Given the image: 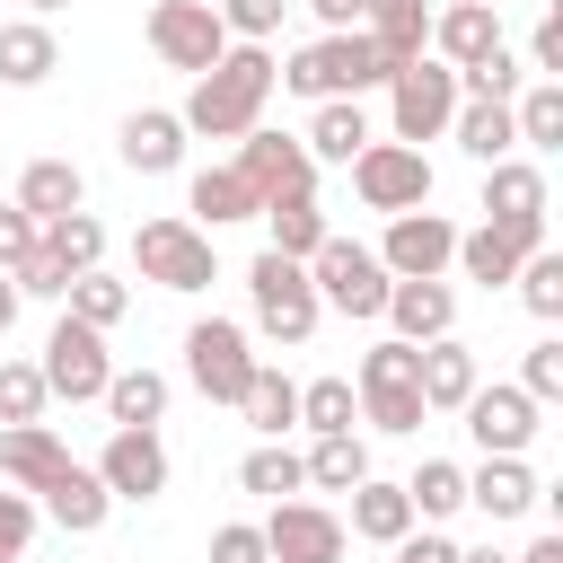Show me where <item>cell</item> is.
<instances>
[{
  "instance_id": "1",
  "label": "cell",
  "mask_w": 563,
  "mask_h": 563,
  "mask_svg": "<svg viewBox=\"0 0 563 563\" xmlns=\"http://www.w3.org/2000/svg\"><path fill=\"white\" fill-rule=\"evenodd\" d=\"M273 44H229L202 79H194V97L176 106V123L185 132H202V141H246L255 123H264V97H273Z\"/></svg>"
},
{
  "instance_id": "2",
  "label": "cell",
  "mask_w": 563,
  "mask_h": 563,
  "mask_svg": "<svg viewBox=\"0 0 563 563\" xmlns=\"http://www.w3.org/2000/svg\"><path fill=\"white\" fill-rule=\"evenodd\" d=\"M273 79H282V88H299V97H361V88H387V62H378V44H369L361 26H343V35L299 44Z\"/></svg>"
},
{
  "instance_id": "3",
  "label": "cell",
  "mask_w": 563,
  "mask_h": 563,
  "mask_svg": "<svg viewBox=\"0 0 563 563\" xmlns=\"http://www.w3.org/2000/svg\"><path fill=\"white\" fill-rule=\"evenodd\" d=\"M246 299H255V334H264V343H308L317 317H325L308 264H290V255H273V246L246 264Z\"/></svg>"
},
{
  "instance_id": "4",
  "label": "cell",
  "mask_w": 563,
  "mask_h": 563,
  "mask_svg": "<svg viewBox=\"0 0 563 563\" xmlns=\"http://www.w3.org/2000/svg\"><path fill=\"white\" fill-rule=\"evenodd\" d=\"M387 114H396V141H440L449 132V114H457V70L440 62V53H413V62H396L387 70Z\"/></svg>"
},
{
  "instance_id": "5",
  "label": "cell",
  "mask_w": 563,
  "mask_h": 563,
  "mask_svg": "<svg viewBox=\"0 0 563 563\" xmlns=\"http://www.w3.org/2000/svg\"><path fill=\"white\" fill-rule=\"evenodd\" d=\"M132 264H141V282H158V290H211V282H220L211 229H194V220H141V229H132Z\"/></svg>"
},
{
  "instance_id": "6",
  "label": "cell",
  "mask_w": 563,
  "mask_h": 563,
  "mask_svg": "<svg viewBox=\"0 0 563 563\" xmlns=\"http://www.w3.org/2000/svg\"><path fill=\"white\" fill-rule=\"evenodd\" d=\"M308 282H317V308H343V317H378L396 273H387L369 246H352V238H334V229H325V246L308 255Z\"/></svg>"
},
{
  "instance_id": "7",
  "label": "cell",
  "mask_w": 563,
  "mask_h": 563,
  "mask_svg": "<svg viewBox=\"0 0 563 563\" xmlns=\"http://www.w3.org/2000/svg\"><path fill=\"white\" fill-rule=\"evenodd\" d=\"M185 378H194L211 405H238L246 378H255L246 325H238V317H194V325H185Z\"/></svg>"
},
{
  "instance_id": "8",
  "label": "cell",
  "mask_w": 563,
  "mask_h": 563,
  "mask_svg": "<svg viewBox=\"0 0 563 563\" xmlns=\"http://www.w3.org/2000/svg\"><path fill=\"white\" fill-rule=\"evenodd\" d=\"M361 422H378V431H422V387H413V343H369L361 352Z\"/></svg>"
},
{
  "instance_id": "9",
  "label": "cell",
  "mask_w": 563,
  "mask_h": 563,
  "mask_svg": "<svg viewBox=\"0 0 563 563\" xmlns=\"http://www.w3.org/2000/svg\"><path fill=\"white\" fill-rule=\"evenodd\" d=\"M150 53L167 62V70H211L220 53H229V26H220V9L211 0H158L150 9Z\"/></svg>"
},
{
  "instance_id": "10",
  "label": "cell",
  "mask_w": 563,
  "mask_h": 563,
  "mask_svg": "<svg viewBox=\"0 0 563 563\" xmlns=\"http://www.w3.org/2000/svg\"><path fill=\"white\" fill-rule=\"evenodd\" d=\"M352 194H361L369 211H422V202H431V158H422L413 141H369V150L352 158Z\"/></svg>"
},
{
  "instance_id": "11",
  "label": "cell",
  "mask_w": 563,
  "mask_h": 563,
  "mask_svg": "<svg viewBox=\"0 0 563 563\" xmlns=\"http://www.w3.org/2000/svg\"><path fill=\"white\" fill-rule=\"evenodd\" d=\"M35 369H44V387H53V396L97 405L114 361H106V334H97V325H79V317L62 308V317H53V334H44V361H35Z\"/></svg>"
},
{
  "instance_id": "12",
  "label": "cell",
  "mask_w": 563,
  "mask_h": 563,
  "mask_svg": "<svg viewBox=\"0 0 563 563\" xmlns=\"http://www.w3.org/2000/svg\"><path fill=\"white\" fill-rule=\"evenodd\" d=\"M484 220H493V229H510V238H519V255H537V246H545V176H537L519 150L484 167Z\"/></svg>"
},
{
  "instance_id": "13",
  "label": "cell",
  "mask_w": 563,
  "mask_h": 563,
  "mask_svg": "<svg viewBox=\"0 0 563 563\" xmlns=\"http://www.w3.org/2000/svg\"><path fill=\"white\" fill-rule=\"evenodd\" d=\"M352 528L325 510V501H273L264 519V563H343Z\"/></svg>"
},
{
  "instance_id": "14",
  "label": "cell",
  "mask_w": 563,
  "mask_h": 563,
  "mask_svg": "<svg viewBox=\"0 0 563 563\" xmlns=\"http://www.w3.org/2000/svg\"><path fill=\"white\" fill-rule=\"evenodd\" d=\"M238 176L255 185V202H282V194H317V158H308V141L299 132H246L238 141Z\"/></svg>"
},
{
  "instance_id": "15",
  "label": "cell",
  "mask_w": 563,
  "mask_h": 563,
  "mask_svg": "<svg viewBox=\"0 0 563 563\" xmlns=\"http://www.w3.org/2000/svg\"><path fill=\"white\" fill-rule=\"evenodd\" d=\"M396 282H431V273H449V255H457V229L422 202V211H387V246H369Z\"/></svg>"
},
{
  "instance_id": "16",
  "label": "cell",
  "mask_w": 563,
  "mask_h": 563,
  "mask_svg": "<svg viewBox=\"0 0 563 563\" xmlns=\"http://www.w3.org/2000/svg\"><path fill=\"white\" fill-rule=\"evenodd\" d=\"M457 413H466V431H475L484 457H519V449L537 440V413H545V405H537L528 387H484V378H475V396H466Z\"/></svg>"
},
{
  "instance_id": "17",
  "label": "cell",
  "mask_w": 563,
  "mask_h": 563,
  "mask_svg": "<svg viewBox=\"0 0 563 563\" xmlns=\"http://www.w3.org/2000/svg\"><path fill=\"white\" fill-rule=\"evenodd\" d=\"M97 484H106L114 501H158V493H167V449H158V431L114 422V440H106V457H97Z\"/></svg>"
},
{
  "instance_id": "18",
  "label": "cell",
  "mask_w": 563,
  "mask_h": 563,
  "mask_svg": "<svg viewBox=\"0 0 563 563\" xmlns=\"http://www.w3.org/2000/svg\"><path fill=\"white\" fill-rule=\"evenodd\" d=\"M35 510H44L62 537H97V528H106V510H114V493L97 484V466H70V457H62V466L35 484Z\"/></svg>"
},
{
  "instance_id": "19",
  "label": "cell",
  "mask_w": 563,
  "mask_h": 563,
  "mask_svg": "<svg viewBox=\"0 0 563 563\" xmlns=\"http://www.w3.org/2000/svg\"><path fill=\"white\" fill-rule=\"evenodd\" d=\"M387 325H396V343H431V334H457V290L431 273V282H387V308H378Z\"/></svg>"
},
{
  "instance_id": "20",
  "label": "cell",
  "mask_w": 563,
  "mask_h": 563,
  "mask_svg": "<svg viewBox=\"0 0 563 563\" xmlns=\"http://www.w3.org/2000/svg\"><path fill=\"white\" fill-rule=\"evenodd\" d=\"M413 387H422V413H457V405L475 396V352H466L457 334L413 343Z\"/></svg>"
},
{
  "instance_id": "21",
  "label": "cell",
  "mask_w": 563,
  "mask_h": 563,
  "mask_svg": "<svg viewBox=\"0 0 563 563\" xmlns=\"http://www.w3.org/2000/svg\"><path fill=\"white\" fill-rule=\"evenodd\" d=\"M114 150H123L132 176H167V167H185V123H176L167 106H141V114H123Z\"/></svg>"
},
{
  "instance_id": "22",
  "label": "cell",
  "mask_w": 563,
  "mask_h": 563,
  "mask_svg": "<svg viewBox=\"0 0 563 563\" xmlns=\"http://www.w3.org/2000/svg\"><path fill=\"white\" fill-rule=\"evenodd\" d=\"M493 44H501V9H484V0H449V9L431 18V53H440L449 70L484 62Z\"/></svg>"
},
{
  "instance_id": "23",
  "label": "cell",
  "mask_w": 563,
  "mask_h": 563,
  "mask_svg": "<svg viewBox=\"0 0 563 563\" xmlns=\"http://www.w3.org/2000/svg\"><path fill=\"white\" fill-rule=\"evenodd\" d=\"M62 70V44L44 18H0V88H44Z\"/></svg>"
},
{
  "instance_id": "24",
  "label": "cell",
  "mask_w": 563,
  "mask_h": 563,
  "mask_svg": "<svg viewBox=\"0 0 563 563\" xmlns=\"http://www.w3.org/2000/svg\"><path fill=\"white\" fill-rule=\"evenodd\" d=\"M361 35L378 44V62H413L431 44V0H361Z\"/></svg>"
},
{
  "instance_id": "25",
  "label": "cell",
  "mask_w": 563,
  "mask_h": 563,
  "mask_svg": "<svg viewBox=\"0 0 563 563\" xmlns=\"http://www.w3.org/2000/svg\"><path fill=\"white\" fill-rule=\"evenodd\" d=\"M449 141L466 150V158H510L519 150V123H510V97H457V114H449Z\"/></svg>"
},
{
  "instance_id": "26",
  "label": "cell",
  "mask_w": 563,
  "mask_h": 563,
  "mask_svg": "<svg viewBox=\"0 0 563 563\" xmlns=\"http://www.w3.org/2000/svg\"><path fill=\"white\" fill-rule=\"evenodd\" d=\"M466 501H475L484 519H528V510H537V475H528V457H484V466L466 475Z\"/></svg>"
},
{
  "instance_id": "27",
  "label": "cell",
  "mask_w": 563,
  "mask_h": 563,
  "mask_svg": "<svg viewBox=\"0 0 563 563\" xmlns=\"http://www.w3.org/2000/svg\"><path fill=\"white\" fill-rule=\"evenodd\" d=\"M62 457H70V449L53 440V422H0V484L35 493V484H44Z\"/></svg>"
},
{
  "instance_id": "28",
  "label": "cell",
  "mask_w": 563,
  "mask_h": 563,
  "mask_svg": "<svg viewBox=\"0 0 563 563\" xmlns=\"http://www.w3.org/2000/svg\"><path fill=\"white\" fill-rule=\"evenodd\" d=\"M299 141H308V158L352 167V158L369 150V114H361V97H317V123H308Z\"/></svg>"
},
{
  "instance_id": "29",
  "label": "cell",
  "mask_w": 563,
  "mask_h": 563,
  "mask_svg": "<svg viewBox=\"0 0 563 563\" xmlns=\"http://www.w3.org/2000/svg\"><path fill=\"white\" fill-rule=\"evenodd\" d=\"M88 202V176L70 167V158H35L26 176H18V211L44 229V220H62V211H79Z\"/></svg>"
},
{
  "instance_id": "30",
  "label": "cell",
  "mask_w": 563,
  "mask_h": 563,
  "mask_svg": "<svg viewBox=\"0 0 563 563\" xmlns=\"http://www.w3.org/2000/svg\"><path fill=\"white\" fill-rule=\"evenodd\" d=\"M185 211H194V229H229V220H255L264 202H255V185H246L238 167H202V176H194V202H185Z\"/></svg>"
},
{
  "instance_id": "31",
  "label": "cell",
  "mask_w": 563,
  "mask_h": 563,
  "mask_svg": "<svg viewBox=\"0 0 563 563\" xmlns=\"http://www.w3.org/2000/svg\"><path fill=\"white\" fill-rule=\"evenodd\" d=\"M255 220L273 229V255H290V264H308V255L325 246V211H317V194H282V202H264Z\"/></svg>"
},
{
  "instance_id": "32",
  "label": "cell",
  "mask_w": 563,
  "mask_h": 563,
  "mask_svg": "<svg viewBox=\"0 0 563 563\" xmlns=\"http://www.w3.org/2000/svg\"><path fill=\"white\" fill-rule=\"evenodd\" d=\"M413 528V501H405V484H378V475H361L352 484V537H369V545H396Z\"/></svg>"
},
{
  "instance_id": "33",
  "label": "cell",
  "mask_w": 563,
  "mask_h": 563,
  "mask_svg": "<svg viewBox=\"0 0 563 563\" xmlns=\"http://www.w3.org/2000/svg\"><path fill=\"white\" fill-rule=\"evenodd\" d=\"M449 264H457L466 282L501 290V282L519 273V238H510V229H493V220H484V229H457V255H449Z\"/></svg>"
},
{
  "instance_id": "34",
  "label": "cell",
  "mask_w": 563,
  "mask_h": 563,
  "mask_svg": "<svg viewBox=\"0 0 563 563\" xmlns=\"http://www.w3.org/2000/svg\"><path fill=\"white\" fill-rule=\"evenodd\" d=\"M114 422H132V431H158V413H167V378L158 369H106V396H97Z\"/></svg>"
},
{
  "instance_id": "35",
  "label": "cell",
  "mask_w": 563,
  "mask_h": 563,
  "mask_svg": "<svg viewBox=\"0 0 563 563\" xmlns=\"http://www.w3.org/2000/svg\"><path fill=\"white\" fill-rule=\"evenodd\" d=\"M62 308L79 317V325H123V308H132V282H114L106 264H88V273H70V290H62Z\"/></svg>"
},
{
  "instance_id": "36",
  "label": "cell",
  "mask_w": 563,
  "mask_h": 563,
  "mask_svg": "<svg viewBox=\"0 0 563 563\" xmlns=\"http://www.w3.org/2000/svg\"><path fill=\"white\" fill-rule=\"evenodd\" d=\"M238 413L264 431V440H282L290 422H299V387L273 369V361H255V378H246V396H238Z\"/></svg>"
},
{
  "instance_id": "37",
  "label": "cell",
  "mask_w": 563,
  "mask_h": 563,
  "mask_svg": "<svg viewBox=\"0 0 563 563\" xmlns=\"http://www.w3.org/2000/svg\"><path fill=\"white\" fill-rule=\"evenodd\" d=\"M405 501H413V519H457L466 510V466L457 457H422L405 475Z\"/></svg>"
},
{
  "instance_id": "38",
  "label": "cell",
  "mask_w": 563,
  "mask_h": 563,
  "mask_svg": "<svg viewBox=\"0 0 563 563\" xmlns=\"http://www.w3.org/2000/svg\"><path fill=\"white\" fill-rule=\"evenodd\" d=\"M510 123H519V150H563V79H537L510 97Z\"/></svg>"
},
{
  "instance_id": "39",
  "label": "cell",
  "mask_w": 563,
  "mask_h": 563,
  "mask_svg": "<svg viewBox=\"0 0 563 563\" xmlns=\"http://www.w3.org/2000/svg\"><path fill=\"white\" fill-rule=\"evenodd\" d=\"M35 238H44V255H53L62 273H88V264H106V229H97V211H62V220H44Z\"/></svg>"
},
{
  "instance_id": "40",
  "label": "cell",
  "mask_w": 563,
  "mask_h": 563,
  "mask_svg": "<svg viewBox=\"0 0 563 563\" xmlns=\"http://www.w3.org/2000/svg\"><path fill=\"white\" fill-rule=\"evenodd\" d=\"M299 466H308V484H317V493H352V484L369 475V449H361L352 431H317V449H308Z\"/></svg>"
},
{
  "instance_id": "41",
  "label": "cell",
  "mask_w": 563,
  "mask_h": 563,
  "mask_svg": "<svg viewBox=\"0 0 563 563\" xmlns=\"http://www.w3.org/2000/svg\"><path fill=\"white\" fill-rule=\"evenodd\" d=\"M238 484H246V493H264V501H282V493H299V484H308V466H299V449H282V440H264V449H246V466H238Z\"/></svg>"
},
{
  "instance_id": "42",
  "label": "cell",
  "mask_w": 563,
  "mask_h": 563,
  "mask_svg": "<svg viewBox=\"0 0 563 563\" xmlns=\"http://www.w3.org/2000/svg\"><path fill=\"white\" fill-rule=\"evenodd\" d=\"M510 282H519V299H528V317H545V325L563 317V255H554V246H537V255H519V273H510Z\"/></svg>"
},
{
  "instance_id": "43",
  "label": "cell",
  "mask_w": 563,
  "mask_h": 563,
  "mask_svg": "<svg viewBox=\"0 0 563 563\" xmlns=\"http://www.w3.org/2000/svg\"><path fill=\"white\" fill-rule=\"evenodd\" d=\"M299 422H308V431H352V422H361L352 378H308V387H299Z\"/></svg>"
},
{
  "instance_id": "44",
  "label": "cell",
  "mask_w": 563,
  "mask_h": 563,
  "mask_svg": "<svg viewBox=\"0 0 563 563\" xmlns=\"http://www.w3.org/2000/svg\"><path fill=\"white\" fill-rule=\"evenodd\" d=\"M519 88H528V62H519L510 44H493L484 62L457 70V97H519Z\"/></svg>"
},
{
  "instance_id": "45",
  "label": "cell",
  "mask_w": 563,
  "mask_h": 563,
  "mask_svg": "<svg viewBox=\"0 0 563 563\" xmlns=\"http://www.w3.org/2000/svg\"><path fill=\"white\" fill-rule=\"evenodd\" d=\"M44 405H53L44 369L35 361H0V422H44Z\"/></svg>"
},
{
  "instance_id": "46",
  "label": "cell",
  "mask_w": 563,
  "mask_h": 563,
  "mask_svg": "<svg viewBox=\"0 0 563 563\" xmlns=\"http://www.w3.org/2000/svg\"><path fill=\"white\" fill-rule=\"evenodd\" d=\"M211 9H220L229 44H273V35H282V9H290V0H211Z\"/></svg>"
},
{
  "instance_id": "47",
  "label": "cell",
  "mask_w": 563,
  "mask_h": 563,
  "mask_svg": "<svg viewBox=\"0 0 563 563\" xmlns=\"http://www.w3.org/2000/svg\"><path fill=\"white\" fill-rule=\"evenodd\" d=\"M9 282H18V299H62V290H70V273H62L53 255H44V238H35V246H26L18 264H9Z\"/></svg>"
},
{
  "instance_id": "48",
  "label": "cell",
  "mask_w": 563,
  "mask_h": 563,
  "mask_svg": "<svg viewBox=\"0 0 563 563\" xmlns=\"http://www.w3.org/2000/svg\"><path fill=\"white\" fill-rule=\"evenodd\" d=\"M519 387L537 396V405H554L563 396V343L545 334V343H528V361H519Z\"/></svg>"
},
{
  "instance_id": "49",
  "label": "cell",
  "mask_w": 563,
  "mask_h": 563,
  "mask_svg": "<svg viewBox=\"0 0 563 563\" xmlns=\"http://www.w3.org/2000/svg\"><path fill=\"white\" fill-rule=\"evenodd\" d=\"M35 519H44V510H35V493H18V484H9V493H0V563H18V554H26Z\"/></svg>"
},
{
  "instance_id": "50",
  "label": "cell",
  "mask_w": 563,
  "mask_h": 563,
  "mask_svg": "<svg viewBox=\"0 0 563 563\" xmlns=\"http://www.w3.org/2000/svg\"><path fill=\"white\" fill-rule=\"evenodd\" d=\"M528 70H537V79H563V9L537 18V35H528Z\"/></svg>"
},
{
  "instance_id": "51",
  "label": "cell",
  "mask_w": 563,
  "mask_h": 563,
  "mask_svg": "<svg viewBox=\"0 0 563 563\" xmlns=\"http://www.w3.org/2000/svg\"><path fill=\"white\" fill-rule=\"evenodd\" d=\"M211 563H264V528H246V519H229V528L211 537Z\"/></svg>"
},
{
  "instance_id": "52",
  "label": "cell",
  "mask_w": 563,
  "mask_h": 563,
  "mask_svg": "<svg viewBox=\"0 0 563 563\" xmlns=\"http://www.w3.org/2000/svg\"><path fill=\"white\" fill-rule=\"evenodd\" d=\"M26 246H35V220H26L18 202H0V273H9V264H18Z\"/></svg>"
},
{
  "instance_id": "53",
  "label": "cell",
  "mask_w": 563,
  "mask_h": 563,
  "mask_svg": "<svg viewBox=\"0 0 563 563\" xmlns=\"http://www.w3.org/2000/svg\"><path fill=\"white\" fill-rule=\"evenodd\" d=\"M308 9H317V26H325V35H343V26H361V0H308Z\"/></svg>"
},
{
  "instance_id": "54",
  "label": "cell",
  "mask_w": 563,
  "mask_h": 563,
  "mask_svg": "<svg viewBox=\"0 0 563 563\" xmlns=\"http://www.w3.org/2000/svg\"><path fill=\"white\" fill-rule=\"evenodd\" d=\"M510 563H563V537H537L528 554H510Z\"/></svg>"
},
{
  "instance_id": "55",
  "label": "cell",
  "mask_w": 563,
  "mask_h": 563,
  "mask_svg": "<svg viewBox=\"0 0 563 563\" xmlns=\"http://www.w3.org/2000/svg\"><path fill=\"white\" fill-rule=\"evenodd\" d=\"M18 308H26V299H18V282H9V273H0V334H9V325H18Z\"/></svg>"
},
{
  "instance_id": "56",
  "label": "cell",
  "mask_w": 563,
  "mask_h": 563,
  "mask_svg": "<svg viewBox=\"0 0 563 563\" xmlns=\"http://www.w3.org/2000/svg\"><path fill=\"white\" fill-rule=\"evenodd\" d=\"M457 563H510V554H493V545H484V554H457Z\"/></svg>"
},
{
  "instance_id": "57",
  "label": "cell",
  "mask_w": 563,
  "mask_h": 563,
  "mask_svg": "<svg viewBox=\"0 0 563 563\" xmlns=\"http://www.w3.org/2000/svg\"><path fill=\"white\" fill-rule=\"evenodd\" d=\"M26 9H35V18H53V9H70V0H26Z\"/></svg>"
},
{
  "instance_id": "58",
  "label": "cell",
  "mask_w": 563,
  "mask_h": 563,
  "mask_svg": "<svg viewBox=\"0 0 563 563\" xmlns=\"http://www.w3.org/2000/svg\"><path fill=\"white\" fill-rule=\"evenodd\" d=\"M484 9H501V0H484Z\"/></svg>"
}]
</instances>
